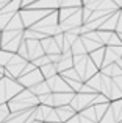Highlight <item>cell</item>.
Masks as SVG:
<instances>
[{
  "mask_svg": "<svg viewBox=\"0 0 122 123\" xmlns=\"http://www.w3.org/2000/svg\"><path fill=\"white\" fill-rule=\"evenodd\" d=\"M41 44H42V47H44L46 55H58V53H63V51H61V47L56 44V41H55V37H53V36L44 37V39L41 41Z\"/></svg>",
  "mask_w": 122,
  "mask_h": 123,
  "instance_id": "7",
  "label": "cell"
},
{
  "mask_svg": "<svg viewBox=\"0 0 122 123\" xmlns=\"http://www.w3.org/2000/svg\"><path fill=\"white\" fill-rule=\"evenodd\" d=\"M19 12H20V17H22V20H24L25 28H31V27H34L41 19H44L49 12H52V11H49V9H39V8H31V6H25V8H22Z\"/></svg>",
  "mask_w": 122,
  "mask_h": 123,
  "instance_id": "3",
  "label": "cell"
},
{
  "mask_svg": "<svg viewBox=\"0 0 122 123\" xmlns=\"http://www.w3.org/2000/svg\"><path fill=\"white\" fill-rule=\"evenodd\" d=\"M47 83H49V86H50V89H52L53 93H58V92H74V90L70 89V86L67 84V81L60 75V73L55 75V76H52V78H49Z\"/></svg>",
  "mask_w": 122,
  "mask_h": 123,
  "instance_id": "5",
  "label": "cell"
},
{
  "mask_svg": "<svg viewBox=\"0 0 122 123\" xmlns=\"http://www.w3.org/2000/svg\"><path fill=\"white\" fill-rule=\"evenodd\" d=\"M25 41L24 30H3L2 31V48L9 53H17L19 47Z\"/></svg>",
  "mask_w": 122,
  "mask_h": 123,
  "instance_id": "2",
  "label": "cell"
},
{
  "mask_svg": "<svg viewBox=\"0 0 122 123\" xmlns=\"http://www.w3.org/2000/svg\"><path fill=\"white\" fill-rule=\"evenodd\" d=\"M38 98H39V105H46V106H52V108H55V106H53V92L44 93V95L38 97Z\"/></svg>",
  "mask_w": 122,
  "mask_h": 123,
  "instance_id": "16",
  "label": "cell"
},
{
  "mask_svg": "<svg viewBox=\"0 0 122 123\" xmlns=\"http://www.w3.org/2000/svg\"><path fill=\"white\" fill-rule=\"evenodd\" d=\"M56 109V114H58V117H60V122L61 123H66L67 120H70V118L74 117V115L77 114V111L72 108L70 105H66V106H58V108H55Z\"/></svg>",
  "mask_w": 122,
  "mask_h": 123,
  "instance_id": "9",
  "label": "cell"
},
{
  "mask_svg": "<svg viewBox=\"0 0 122 123\" xmlns=\"http://www.w3.org/2000/svg\"><path fill=\"white\" fill-rule=\"evenodd\" d=\"M11 114L13 112H11V109H9L8 103H2V105H0V123H5L11 117Z\"/></svg>",
  "mask_w": 122,
  "mask_h": 123,
  "instance_id": "15",
  "label": "cell"
},
{
  "mask_svg": "<svg viewBox=\"0 0 122 123\" xmlns=\"http://www.w3.org/2000/svg\"><path fill=\"white\" fill-rule=\"evenodd\" d=\"M0 48H2V31H0Z\"/></svg>",
  "mask_w": 122,
  "mask_h": 123,
  "instance_id": "21",
  "label": "cell"
},
{
  "mask_svg": "<svg viewBox=\"0 0 122 123\" xmlns=\"http://www.w3.org/2000/svg\"><path fill=\"white\" fill-rule=\"evenodd\" d=\"M25 41H27L28 59H30V61H34V59H38V58H41V56L46 55L41 41H38V39H25Z\"/></svg>",
  "mask_w": 122,
  "mask_h": 123,
  "instance_id": "6",
  "label": "cell"
},
{
  "mask_svg": "<svg viewBox=\"0 0 122 123\" xmlns=\"http://www.w3.org/2000/svg\"><path fill=\"white\" fill-rule=\"evenodd\" d=\"M38 105H39V98H38L30 89H24L22 92H19L17 95L13 97L8 101V106H9L13 114L25 112V111H33Z\"/></svg>",
  "mask_w": 122,
  "mask_h": 123,
  "instance_id": "1",
  "label": "cell"
},
{
  "mask_svg": "<svg viewBox=\"0 0 122 123\" xmlns=\"http://www.w3.org/2000/svg\"><path fill=\"white\" fill-rule=\"evenodd\" d=\"M8 2H9V0H0V9H2L3 6H5L6 3H8Z\"/></svg>",
  "mask_w": 122,
  "mask_h": 123,
  "instance_id": "20",
  "label": "cell"
},
{
  "mask_svg": "<svg viewBox=\"0 0 122 123\" xmlns=\"http://www.w3.org/2000/svg\"><path fill=\"white\" fill-rule=\"evenodd\" d=\"M34 2H38V0H22V8H25V6H30V5H33Z\"/></svg>",
  "mask_w": 122,
  "mask_h": 123,
  "instance_id": "18",
  "label": "cell"
},
{
  "mask_svg": "<svg viewBox=\"0 0 122 123\" xmlns=\"http://www.w3.org/2000/svg\"><path fill=\"white\" fill-rule=\"evenodd\" d=\"M41 69V72H42V75H44V78L46 80H49V78H52V76H55V75H58V67H56V64L55 62H49V64H46V66H42V67H39Z\"/></svg>",
  "mask_w": 122,
  "mask_h": 123,
  "instance_id": "12",
  "label": "cell"
},
{
  "mask_svg": "<svg viewBox=\"0 0 122 123\" xmlns=\"http://www.w3.org/2000/svg\"><path fill=\"white\" fill-rule=\"evenodd\" d=\"M83 5V0H61V8L70 6V8H80Z\"/></svg>",
  "mask_w": 122,
  "mask_h": 123,
  "instance_id": "17",
  "label": "cell"
},
{
  "mask_svg": "<svg viewBox=\"0 0 122 123\" xmlns=\"http://www.w3.org/2000/svg\"><path fill=\"white\" fill-rule=\"evenodd\" d=\"M5 30H25L24 20H22V17H20V12L14 14V17L8 22V25L5 27Z\"/></svg>",
  "mask_w": 122,
  "mask_h": 123,
  "instance_id": "11",
  "label": "cell"
},
{
  "mask_svg": "<svg viewBox=\"0 0 122 123\" xmlns=\"http://www.w3.org/2000/svg\"><path fill=\"white\" fill-rule=\"evenodd\" d=\"M28 62H30L28 59H25V58L20 56V55L14 53V55H13V58L9 59V62L5 66V67H6L5 76H8V78H16V80H17L19 76L24 73V70H25V67H27Z\"/></svg>",
  "mask_w": 122,
  "mask_h": 123,
  "instance_id": "4",
  "label": "cell"
},
{
  "mask_svg": "<svg viewBox=\"0 0 122 123\" xmlns=\"http://www.w3.org/2000/svg\"><path fill=\"white\" fill-rule=\"evenodd\" d=\"M25 123H42V122H38V120H34V118H33V115H30V118H28V120L25 122Z\"/></svg>",
  "mask_w": 122,
  "mask_h": 123,
  "instance_id": "19",
  "label": "cell"
},
{
  "mask_svg": "<svg viewBox=\"0 0 122 123\" xmlns=\"http://www.w3.org/2000/svg\"><path fill=\"white\" fill-rule=\"evenodd\" d=\"M75 97V92H58L53 93V106L58 108V106H66L70 105V101Z\"/></svg>",
  "mask_w": 122,
  "mask_h": 123,
  "instance_id": "8",
  "label": "cell"
},
{
  "mask_svg": "<svg viewBox=\"0 0 122 123\" xmlns=\"http://www.w3.org/2000/svg\"><path fill=\"white\" fill-rule=\"evenodd\" d=\"M31 8H39V9H49V11H55V9L61 8L60 0H38L33 5H30Z\"/></svg>",
  "mask_w": 122,
  "mask_h": 123,
  "instance_id": "10",
  "label": "cell"
},
{
  "mask_svg": "<svg viewBox=\"0 0 122 123\" xmlns=\"http://www.w3.org/2000/svg\"><path fill=\"white\" fill-rule=\"evenodd\" d=\"M30 90H31V92H33L36 97H41V95H44V93H50V92H52V89H50V86H49V83H47V80H44L42 83H39V84H36V86H33Z\"/></svg>",
  "mask_w": 122,
  "mask_h": 123,
  "instance_id": "13",
  "label": "cell"
},
{
  "mask_svg": "<svg viewBox=\"0 0 122 123\" xmlns=\"http://www.w3.org/2000/svg\"><path fill=\"white\" fill-rule=\"evenodd\" d=\"M103 53H105V48H102V47L89 53V58L92 59V62H94L97 67H99V66H102V58H103Z\"/></svg>",
  "mask_w": 122,
  "mask_h": 123,
  "instance_id": "14",
  "label": "cell"
}]
</instances>
